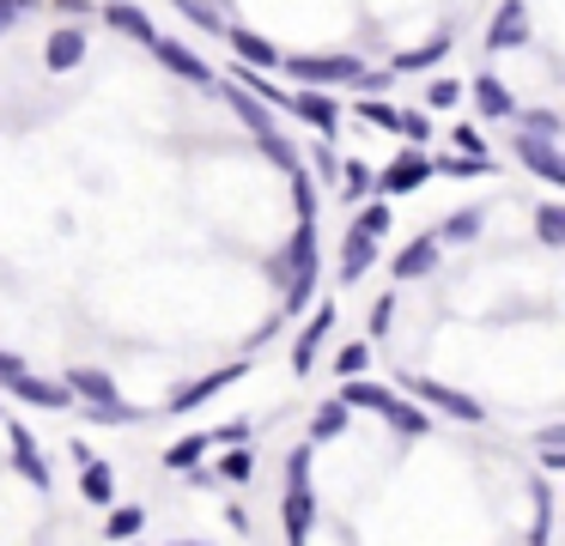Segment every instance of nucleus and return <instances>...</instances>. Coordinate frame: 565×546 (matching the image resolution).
<instances>
[{
  "label": "nucleus",
  "instance_id": "1a4fd4ad",
  "mask_svg": "<svg viewBox=\"0 0 565 546\" xmlns=\"http://www.w3.org/2000/svg\"><path fill=\"white\" fill-rule=\"evenodd\" d=\"M371 261H377V237H371L365 225H347V243H341V279L353 286V279L371 274Z\"/></svg>",
  "mask_w": 565,
  "mask_h": 546
},
{
  "label": "nucleus",
  "instance_id": "423d86ee",
  "mask_svg": "<svg viewBox=\"0 0 565 546\" xmlns=\"http://www.w3.org/2000/svg\"><path fill=\"white\" fill-rule=\"evenodd\" d=\"M225 43L237 49V61H244V67H256V73H274L280 67V49L268 43V36H256V31H244V24H225Z\"/></svg>",
  "mask_w": 565,
  "mask_h": 546
},
{
  "label": "nucleus",
  "instance_id": "72a5a7b5",
  "mask_svg": "<svg viewBox=\"0 0 565 546\" xmlns=\"http://www.w3.org/2000/svg\"><path fill=\"white\" fill-rule=\"evenodd\" d=\"M220 473H225V480H232V485H244L249 473H256V461H249V449H244V443H232V456L220 461Z\"/></svg>",
  "mask_w": 565,
  "mask_h": 546
},
{
  "label": "nucleus",
  "instance_id": "a19ab883",
  "mask_svg": "<svg viewBox=\"0 0 565 546\" xmlns=\"http://www.w3.org/2000/svg\"><path fill=\"white\" fill-rule=\"evenodd\" d=\"M31 7H38V0H0V31H13V24L25 19Z\"/></svg>",
  "mask_w": 565,
  "mask_h": 546
},
{
  "label": "nucleus",
  "instance_id": "cd10ccee",
  "mask_svg": "<svg viewBox=\"0 0 565 546\" xmlns=\"http://www.w3.org/2000/svg\"><path fill=\"white\" fill-rule=\"evenodd\" d=\"M395 133L426 146V140H431V116H426V109H395Z\"/></svg>",
  "mask_w": 565,
  "mask_h": 546
},
{
  "label": "nucleus",
  "instance_id": "9d476101",
  "mask_svg": "<svg viewBox=\"0 0 565 546\" xmlns=\"http://www.w3.org/2000/svg\"><path fill=\"white\" fill-rule=\"evenodd\" d=\"M0 388H13L19 400H38V407H62V400H67V383H43V376L25 371V364L0 376Z\"/></svg>",
  "mask_w": 565,
  "mask_h": 546
},
{
  "label": "nucleus",
  "instance_id": "de8ad7c7",
  "mask_svg": "<svg viewBox=\"0 0 565 546\" xmlns=\"http://www.w3.org/2000/svg\"><path fill=\"white\" fill-rule=\"evenodd\" d=\"M7 371H19V358H13V352H0V376H7Z\"/></svg>",
  "mask_w": 565,
  "mask_h": 546
},
{
  "label": "nucleus",
  "instance_id": "4be33fe9",
  "mask_svg": "<svg viewBox=\"0 0 565 546\" xmlns=\"http://www.w3.org/2000/svg\"><path fill=\"white\" fill-rule=\"evenodd\" d=\"M450 55V36H431V43H419V49H407V55H395V67L390 73H419V67H438V61Z\"/></svg>",
  "mask_w": 565,
  "mask_h": 546
},
{
  "label": "nucleus",
  "instance_id": "49530a36",
  "mask_svg": "<svg viewBox=\"0 0 565 546\" xmlns=\"http://www.w3.org/2000/svg\"><path fill=\"white\" fill-rule=\"evenodd\" d=\"M55 7H62V12H67V19H86V12H92V7H86V0H55Z\"/></svg>",
  "mask_w": 565,
  "mask_h": 546
},
{
  "label": "nucleus",
  "instance_id": "f704fd0d",
  "mask_svg": "<svg viewBox=\"0 0 565 546\" xmlns=\"http://www.w3.org/2000/svg\"><path fill=\"white\" fill-rule=\"evenodd\" d=\"M177 7H183V12H189V19H195V24H201V31H213V36H220V31H225V19H220V12H213V7H207V0H177Z\"/></svg>",
  "mask_w": 565,
  "mask_h": 546
},
{
  "label": "nucleus",
  "instance_id": "c756f323",
  "mask_svg": "<svg viewBox=\"0 0 565 546\" xmlns=\"http://www.w3.org/2000/svg\"><path fill=\"white\" fill-rule=\"evenodd\" d=\"M371 364V340H353V346L334 352V376H359Z\"/></svg>",
  "mask_w": 565,
  "mask_h": 546
},
{
  "label": "nucleus",
  "instance_id": "7c9ffc66",
  "mask_svg": "<svg viewBox=\"0 0 565 546\" xmlns=\"http://www.w3.org/2000/svg\"><path fill=\"white\" fill-rule=\"evenodd\" d=\"M86 419H92V425H135V419H140V407H128V400L116 395V400H104V407H92Z\"/></svg>",
  "mask_w": 565,
  "mask_h": 546
},
{
  "label": "nucleus",
  "instance_id": "5701e85b",
  "mask_svg": "<svg viewBox=\"0 0 565 546\" xmlns=\"http://www.w3.org/2000/svg\"><path fill=\"white\" fill-rule=\"evenodd\" d=\"M511 121L523 133H535V140H559V133H565V121L553 116V109H511Z\"/></svg>",
  "mask_w": 565,
  "mask_h": 546
},
{
  "label": "nucleus",
  "instance_id": "a211bd4d",
  "mask_svg": "<svg viewBox=\"0 0 565 546\" xmlns=\"http://www.w3.org/2000/svg\"><path fill=\"white\" fill-rule=\"evenodd\" d=\"M438 267V237H414L402 255H395V279H419Z\"/></svg>",
  "mask_w": 565,
  "mask_h": 546
},
{
  "label": "nucleus",
  "instance_id": "f03ea898",
  "mask_svg": "<svg viewBox=\"0 0 565 546\" xmlns=\"http://www.w3.org/2000/svg\"><path fill=\"white\" fill-rule=\"evenodd\" d=\"M341 400L353 413H383V419L395 425L402 437H419V431H431V419L419 407H407L395 388H383V383H365V376H347V388H341Z\"/></svg>",
  "mask_w": 565,
  "mask_h": 546
},
{
  "label": "nucleus",
  "instance_id": "79ce46f5",
  "mask_svg": "<svg viewBox=\"0 0 565 546\" xmlns=\"http://www.w3.org/2000/svg\"><path fill=\"white\" fill-rule=\"evenodd\" d=\"M390 315H395V298L383 291V298L371 303V334H383V328H390Z\"/></svg>",
  "mask_w": 565,
  "mask_h": 546
},
{
  "label": "nucleus",
  "instance_id": "a878e982",
  "mask_svg": "<svg viewBox=\"0 0 565 546\" xmlns=\"http://www.w3.org/2000/svg\"><path fill=\"white\" fill-rule=\"evenodd\" d=\"M140 528H147V510H140V504H122L110 522H104V534H110V540H135Z\"/></svg>",
  "mask_w": 565,
  "mask_h": 546
},
{
  "label": "nucleus",
  "instance_id": "7ed1b4c3",
  "mask_svg": "<svg viewBox=\"0 0 565 546\" xmlns=\"http://www.w3.org/2000/svg\"><path fill=\"white\" fill-rule=\"evenodd\" d=\"M280 67L305 85H359L365 79V61H353V55H280Z\"/></svg>",
  "mask_w": 565,
  "mask_h": 546
},
{
  "label": "nucleus",
  "instance_id": "f8f14e48",
  "mask_svg": "<svg viewBox=\"0 0 565 546\" xmlns=\"http://www.w3.org/2000/svg\"><path fill=\"white\" fill-rule=\"evenodd\" d=\"M152 49H159V61H164L171 73H183V79H195V85H213V67L195 55V49L171 43V36H152Z\"/></svg>",
  "mask_w": 565,
  "mask_h": 546
},
{
  "label": "nucleus",
  "instance_id": "4c0bfd02",
  "mask_svg": "<svg viewBox=\"0 0 565 546\" xmlns=\"http://www.w3.org/2000/svg\"><path fill=\"white\" fill-rule=\"evenodd\" d=\"M535 225H541V243H565V213H559V206H541Z\"/></svg>",
  "mask_w": 565,
  "mask_h": 546
},
{
  "label": "nucleus",
  "instance_id": "0eeeda50",
  "mask_svg": "<svg viewBox=\"0 0 565 546\" xmlns=\"http://www.w3.org/2000/svg\"><path fill=\"white\" fill-rule=\"evenodd\" d=\"M426 176H438V170H431V158H426V152H402V158H395V164L377 176V189H383V194H414Z\"/></svg>",
  "mask_w": 565,
  "mask_h": 546
},
{
  "label": "nucleus",
  "instance_id": "a18cd8bd",
  "mask_svg": "<svg viewBox=\"0 0 565 546\" xmlns=\"http://www.w3.org/2000/svg\"><path fill=\"white\" fill-rule=\"evenodd\" d=\"M244 437H249V425L237 419V425H225V431H213V443H244Z\"/></svg>",
  "mask_w": 565,
  "mask_h": 546
},
{
  "label": "nucleus",
  "instance_id": "c9c22d12",
  "mask_svg": "<svg viewBox=\"0 0 565 546\" xmlns=\"http://www.w3.org/2000/svg\"><path fill=\"white\" fill-rule=\"evenodd\" d=\"M353 225H365L371 237H383V231H390V201H371V206H359V218Z\"/></svg>",
  "mask_w": 565,
  "mask_h": 546
},
{
  "label": "nucleus",
  "instance_id": "2f4dec72",
  "mask_svg": "<svg viewBox=\"0 0 565 546\" xmlns=\"http://www.w3.org/2000/svg\"><path fill=\"white\" fill-rule=\"evenodd\" d=\"M475 231H480V213H450V218L438 225V243H468Z\"/></svg>",
  "mask_w": 565,
  "mask_h": 546
},
{
  "label": "nucleus",
  "instance_id": "ea45409f",
  "mask_svg": "<svg viewBox=\"0 0 565 546\" xmlns=\"http://www.w3.org/2000/svg\"><path fill=\"white\" fill-rule=\"evenodd\" d=\"M359 116H365V121H377V128H395V109H390V104H377L371 92H365V104H359Z\"/></svg>",
  "mask_w": 565,
  "mask_h": 546
},
{
  "label": "nucleus",
  "instance_id": "aec40b11",
  "mask_svg": "<svg viewBox=\"0 0 565 546\" xmlns=\"http://www.w3.org/2000/svg\"><path fill=\"white\" fill-rule=\"evenodd\" d=\"M104 19H110L116 31H128L135 43H152V36H159V31H152V19L135 7V0H116V7H104Z\"/></svg>",
  "mask_w": 565,
  "mask_h": 546
},
{
  "label": "nucleus",
  "instance_id": "393cba45",
  "mask_svg": "<svg viewBox=\"0 0 565 546\" xmlns=\"http://www.w3.org/2000/svg\"><path fill=\"white\" fill-rule=\"evenodd\" d=\"M347 413H353L347 400H322L317 419H310V443H322V437H341V431H347Z\"/></svg>",
  "mask_w": 565,
  "mask_h": 546
},
{
  "label": "nucleus",
  "instance_id": "58836bf2",
  "mask_svg": "<svg viewBox=\"0 0 565 546\" xmlns=\"http://www.w3.org/2000/svg\"><path fill=\"white\" fill-rule=\"evenodd\" d=\"M456 97H462V85H456V79H431V92H426V104H431V109H450V104H456Z\"/></svg>",
  "mask_w": 565,
  "mask_h": 546
},
{
  "label": "nucleus",
  "instance_id": "ddd939ff",
  "mask_svg": "<svg viewBox=\"0 0 565 546\" xmlns=\"http://www.w3.org/2000/svg\"><path fill=\"white\" fill-rule=\"evenodd\" d=\"M43 61H50V73H67L86 61V31L79 24H62V31H50V49H43Z\"/></svg>",
  "mask_w": 565,
  "mask_h": 546
},
{
  "label": "nucleus",
  "instance_id": "b1692460",
  "mask_svg": "<svg viewBox=\"0 0 565 546\" xmlns=\"http://www.w3.org/2000/svg\"><path fill=\"white\" fill-rule=\"evenodd\" d=\"M79 492H86L92 504H110V497H116V473L104 468V461H92V456H86V473H79Z\"/></svg>",
  "mask_w": 565,
  "mask_h": 546
},
{
  "label": "nucleus",
  "instance_id": "6ab92c4d",
  "mask_svg": "<svg viewBox=\"0 0 565 546\" xmlns=\"http://www.w3.org/2000/svg\"><path fill=\"white\" fill-rule=\"evenodd\" d=\"M67 395H79L86 407H104V400H116V383L104 371H67Z\"/></svg>",
  "mask_w": 565,
  "mask_h": 546
},
{
  "label": "nucleus",
  "instance_id": "f257e3e1",
  "mask_svg": "<svg viewBox=\"0 0 565 546\" xmlns=\"http://www.w3.org/2000/svg\"><path fill=\"white\" fill-rule=\"evenodd\" d=\"M274 274H280L286 310H305L310 291H317V274H322V261H317V218H298V231H292V243H286V255L274 261Z\"/></svg>",
  "mask_w": 565,
  "mask_h": 546
},
{
  "label": "nucleus",
  "instance_id": "dca6fc26",
  "mask_svg": "<svg viewBox=\"0 0 565 546\" xmlns=\"http://www.w3.org/2000/svg\"><path fill=\"white\" fill-rule=\"evenodd\" d=\"M529 36V19H523V0H504L499 7V19H492V31H487V49L499 55V49H516Z\"/></svg>",
  "mask_w": 565,
  "mask_h": 546
},
{
  "label": "nucleus",
  "instance_id": "2eb2a0df",
  "mask_svg": "<svg viewBox=\"0 0 565 546\" xmlns=\"http://www.w3.org/2000/svg\"><path fill=\"white\" fill-rule=\"evenodd\" d=\"M13 468L25 473V480L38 485V492H50V461H43V449L31 443V431H25V425H13Z\"/></svg>",
  "mask_w": 565,
  "mask_h": 546
},
{
  "label": "nucleus",
  "instance_id": "c03bdc74",
  "mask_svg": "<svg viewBox=\"0 0 565 546\" xmlns=\"http://www.w3.org/2000/svg\"><path fill=\"white\" fill-rule=\"evenodd\" d=\"M310 158H317V170H322V176H334V170H341V164H334V152H329V133H322V146H317Z\"/></svg>",
  "mask_w": 565,
  "mask_h": 546
},
{
  "label": "nucleus",
  "instance_id": "37998d69",
  "mask_svg": "<svg viewBox=\"0 0 565 546\" xmlns=\"http://www.w3.org/2000/svg\"><path fill=\"white\" fill-rule=\"evenodd\" d=\"M456 146H462L468 158H487V140H480L475 128H456Z\"/></svg>",
  "mask_w": 565,
  "mask_h": 546
},
{
  "label": "nucleus",
  "instance_id": "20e7f679",
  "mask_svg": "<svg viewBox=\"0 0 565 546\" xmlns=\"http://www.w3.org/2000/svg\"><path fill=\"white\" fill-rule=\"evenodd\" d=\"M402 388H407L414 400H426V407H438V413H450V419H462V425H480V419H487V407H480L475 395H462V388L426 383V376H414V371L402 376Z\"/></svg>",
  "mask_w": 565,
  "mask_h": 546
},
{
  "label": "nucleus",
  "instance_id": "412c9836",
  "mask_svg": "<svg viewBox=\"0 0 565 546\" xmlns=\"http://www.w3.org/2000/svg\"><path fill=\"white\" fill-rule=\"evenodd\" d=\"M475 104H480V116L504 121V116H511V109H516V97L504 92V85L492 79V73H480V79H475Z\"/></svg>",
  "mask_w": 565,
  "mask_h": 546
},
{
  "label": "nucleus",
  "instance_id": "f3484780",
  "mask_svg": "<svg viewBox=\"0 0 565 546\" xmlns=\"http://www.w3.org/2000/svg\"><path fill=\"white\" fill-rule=\"evenodd\" d=\"M310 522H317L310 485H286V534H292V540H310Z\"/></svg>",
  "mask_w": 565,
  "mask_h": 546
},
{
  "label": "nucleus",
  "instance_id": "4468645a",
  "mask_svg": "<svg viewBox=\"0 0 565 546\" xmlns=\"http://www.w3.org/2000/svg\"><path fill=\"white\" fill-rule=\"evenodd\" d=\"M329 328H334V303L322 298V310L305 322V334H298V346H292V364H298V371H310V364H317V352H322V340H329Z\"/></svg>",
  "mask_w": 565,
  "mask_h": 546
},
{
  "label": "nucleus",
  "instance_id": "473e14b6",
  "mask_svg": "<svg viewBox=\"0 0 565 546\" xmlns=\"http://www.w3.org/2000/svg\"><path fill=\"white\" fill-rule=\"evenodd\" d=\"M431 170H444V176H487L492 158H468V152H456V158H444V164H431Z\"/></svg>",
  "mask_w": 565,
  "mask_h": 546
},
{
  "label": "nucleus",
  "instance_id": "6e6552de",
  "mask_svg": "<svg viewBox=\"0 0 565 546\" xmlns=\"http://www.w3.org/2000/svg\"><path fill=\"white\" fill-rule=\"evenodd\" d=\"M292 116H305L310 128H322V133L341 128V104H334L322 85H305V92H292Z\"/></svg>",
  "mask_w": 565,
  "mask_h": 546
},
{
  "label": "nucleus",
  "instance_id": "9b49d317",
  "mask_svg": "<svg viewBox=\"0 0 565 546\" xmlns=\"http://www.w3.org/2000/svg\"><path fill=\"white\" fill-rule=\"evenodd\" d=\"M237 376H244V364H225V371H207L201 383H189V388H177L171 395V413H189V407H201L207 395H220V388H232Z\"/></svg>",
  "mask_w": 565,
  "mask_h": 546
},
{
  "label": "nucleus",
  "instance_id": "c85d7f7f",
  "mask_svg": "<svg viewBox=\"0 0 565 546\" xmlns=\"http://www.w3.org/2000/svg\"><path fill=\"white\" fill-rule=\"evenodd\" d=\"M334 176H341V189H347V201H365L371 194V170L359 164V158H347L341 170H334Z\"/></svg>",
  "mask_w": 565,
  "mask_h": 546
},
{
  "label": "nucleus",
  "instance_id": "e433bc0d",
  "mask_svg": "<svg viewBox=\"0 0 565 546\" xmlns=\"http://www.w3.org/2000/svg\"><path fill=\"white\" fill-rule=\"evenodd\" d=\"M286 485H310V443H298L286 456Z\"/></svg>",
  "mask_w": 565,
  "mask_h": 546
},
{
  "label": "nucleus",
  "instance_id": "bb28decb",
  "mask_svg": "<svg viewBox=\"0 0 565 546\" xmlns=\"http://www.w3.org/2000/svg\"><path fill=\"white\" fill-rule=\"evenodd\" d=\"M213 449V437H183V443H171L164 449V468H195L201 456Z\"/></svg>",
  "mask_w": 565,
  "mask_h": 546
},
{
  "label": "nucleus",
  "instance_id": "39448f33",
  "mask_svg": "<svg viewBox=\"0 0 565 546\" xmlns=\"http://www.w3.org/2000/svg\"><path fill=\"white\" fill-rule=\"evenodd\" d=\"M516 164H529L547 189H565V158L553 152V140H535V133H516Z\"/></svg>",
  "mask_w": 565,
  "mask_h": 546
}]
</instances>
